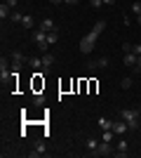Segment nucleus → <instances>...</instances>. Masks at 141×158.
I'll list each match as a JSON object with an SVG mask.
<instances>
[{
	"label": "nucleus",
	"mask_w": 141,
	"mask_h": 158,
	"mask_svg": "<svg viewBox=\"0 0 141 158\" xmlns=\"http://www.w3.org/2000/svg\"><path fill=\"white\" fill-rule=\"evenodd\" d=\"M139 109H122L120 113H118V118H122V120H127V127H129V132H134V130H139Z\"/></svg>",
	"instance_id": "nucleus-1"
},
{
	"label": "nucleus",
	"mask_w": 141,
	"mask_h": 158,
	"mask_svg": "<svg viewBox=\"0 0 141 158\" xmlns=\"http://www.w3.org/2000/svg\"><path fill=\"white\" fill-rule=\"evenodd\" d=\"M96 38H99V33H94V31H89L85 38H80V52H82V54H92Z\"/></svg>",
	"instance_id": "nucleus-2"
},
{
	"label": "nucleus",
	"mask_w": 141,
	"mask_h": 158,
	"mask_svg": "<svg viewBox=\"0 0 141 158\" xmlns=\"http://www.w3.org/2000/svg\"><path fill=\"white\" fill-rule=\"evenodd\" d=\"M115 149L111 146V142H99V146H96V151H92L89 156H113Z\"/></svg>",
	"instance_id": "nucleus-3"
},
{
	"label": "nucleus",
	"mask_w": 141,
	"mask_h": 158,
	"mask_svg": "<svg viewBox=\"0 0 141 158\" xmlns=\"http://www.w3.org/2000/svg\"><path fill=\"white\" fill-rule=\"evenodd\" d=\"M10 66H12V64H7V59H5V57L0 59V83H2V85H5L7 80H10V78L14 76V73L10 71Z\"/></svg>",
	"instance_id": "nucleus-4"
},
{
	"label": "nucleus",
	"mask_w": 141,
	"mask_h": 158,
	"mask_svg": "<svg viewBox=\"0 0 141 158\" xmlns=\"http://www.w3.org/2000/svg\"><path fill=\"white\" fill-rule=\"evenodd\" d=\"M21 59H24L21 50H14L12 57H10V64H12V71H14V73H19V69H21Z\"/></svg>",
	"instance_id": "nucleus-5"
},
{
	"label": "nucleus",
	"mask_w": 141,
	"mask_h": 158,
	"mask_svg": "<svg viewBox=\"0 0 141 158\" xmlns=\"http://www.w3.org/2000/svg\"><path fill=\"white\" fill-rule=\"evenodd\" d=\"M111 130L120 137V135H125V132H129V127H127V120H122V118H118V120H113V127Z\"/></svg>",
	"instance_id": "nucleus-6"
},
{
	"label": "nucleus",
	"mask_w": 141,
	"mask_h": 158,
	"mask_svg": "<svg viewBox=\"0 0 141 158\" xmlns=\"http://www.w3.org/2000/svg\"><path fill=\"white\" fill-rule=\"evenodd\" d=\"M52 66H54V54L52 52H45V54H42V73L47 76V73L52 71Z\"/></svg>",
	"instance_id": "nucleus-7"
},
{
	"label": "nucleus",
	"mask_w": 141,
	"mask_h": 158,
	"mask_svg": "<svg viewBox=\"0 0 141 158\" xmlns=\"http://www.w3.org/2000/svg\"><path fill=\"white\" fill-rule=\"evenodd\" d=\"M127 149H129V144L125 142V139H120V142H118V149H115V153H113V156L125 158V156H127Z\"/></svg>",
	"instance_id": "nucleus-8"
},
{
	"label": "nucleus",
	"mask_w": 141,
	"mask_h": 158,
	"mask_svg": "<svg viewBox=\"0 0 141 158\" xmlns=\"http://www.w3.org/2000/svg\"><path fill=\"white\" fill-rule=\"evenodd\" d=\"M136 59H139V57H136L134 52H127L125 57H122V64L127 66V69H134V66H136Z\"/></svg>",
	"instance_id": "nucleus-9"
},
{
	"label": "nucleus",
	"mask_w": 141,
	"mask_h": 158,
	"mask_svg": "<svg viewBox=\"0 0 141 158\" xmlns=\"http://www.w3.org/2000/svg\"><path fill=\"white\" fill-rule=\"evenodd\" d=\"M31 40H33L35 45H40V43H45V40H47V33H45V31H40V28H35L33 35H31Z\"/></svg>",
	"instance_id": "nucleus-10"
},
{
	"label": "nucleus",
	"mask_w": 141,
	"mask_h": 158,
	"mask_svg": "<svg viewBox=\"0 0 141 158\" xmlns=\"http://www.w3.org/2000/svg\"><path fill=\"white\" fill-rule=\"evenodd\" d=\"M28 156L31 158H38V156H45V144H42V142H38V144L33 146V151L28 153Z\"/></svg>",
	"instance_id": "nucleus-11"
},
{
	"label": "nucleus",
	"mask_w": 141,
	"mask_h": 158,
	"mask_svg": "<svg viewBox=\"0 0 141 158\" xmlns=\"http://www.w3.org/2000/svg\"><path fill=\"white\" fill-rule=\"evenodd\" d=\"M12 7L7 5V2H2V5H0V19H10V17H12Z\"/></svg>",
	"instance_id": "nucleus-12"
},
{
	"label": "nucleus",
	"mask_w": 141,
	"mask_h": 158,
	"mask_svg": "<svg viewBox=\"0 0 141 158\" xmlns=\"http://www.w3.org/2000/svg\"><path fill=\"white\" fill-rule=\"evenodd\" d=\"M38 28H40V31H45V33H49V31H54L57 26H54V21H52V19H42Z\"/></svg>",
	"instance_id": "nucleus-13"
},
{
	"label": "nucleus",
	"mask_w": 141,
	"mask_h": 158,
	"mask_svg": "<svg viewBox=\"0 0 141 158\" xmlns=\"http://www.w3.org/2000/svg\"><path fill=\"white\" fill-rule=\"evenodd\" d=\"M85 146H87V151H96V146H99V139L96 137H87V142H85Z\"/></svg>",
	"instance_id": "nucleus-14"
},
{
	"label": "nucleus",
	"mask_w": 141,
	"mask_h": 158,
	"mask_svg": "<svg viewBox=\"0 0 141 158\" xmlns=\"http://www.w3.org/2000/svg\"><path fill=\"white\" fill-rule=\"evenodd\" d=\"M113 127V120L111 118H99V130L104 132V130H111Z\"/></svg>",
	"instance_id": "nucleus-15"
},
{
	"label": "nucleus",
	"mask_w": 141,
	"mask_h": 158,
	"mask_svg": "<svg viewBox=\"0 0 141 158\" xmlns=\"http://www.w3.org/2000/svg\"><path fill=\"white\" fill-rule=\"evenodd\" d=\"M21 24H24V28H33V26H35V19L31 17V14H24V19H21Z\"/></svg>",
	"instance_id": "nucleus-16"
},
{
	"label": "nucleus",
	"mask_w": 141,
	"mask_h": 158,
	"mask_svg": "<svg viewBox=\"0 0 141 158\" xmlns=\"http://www.w3.org/2000/svg\"><path fill=\"white\" fill-rule=\"evenodd\" d=\"M28 64L33 66L35 71H40V69H42V57H31V59H28Z\"/></svg>",
	"instance_id": "nucleus-17"
},
{
	"label": "nucleus",
	"mask_w": 141,
	"mask_h": 158,
	"mask_svg": "<svg viewBox=\"0 0 141 158\" xmlns=\"http://www.w3.org/2000/svg\"><path fill=\"white\" fill-rule=\"evenodd\" d=\"M57 40H59V28H54V31L47 33V43H49V45H54Z\"/></svg>",
	"instance_id": "nucleus-18"
},
{
	"label": "nucleus",
	"mask_w": 141,
	"mask_h": 158,
	"mask_svg": "<svg viewBox=\"0 0 141 158\" xmlns=\"http://www.w3.org/2000/svg\"><path fill=\"white\" fill-rule=\"evenodd\" d=\"M113 139H115L113 130H104V132H101V142H113Z\"/></svg>",
	"instance_id": "nucleus-19"
},
{
	"label": "nucleus",
	"mask_w": 141,
	"mask_h": 158,
	"mask_svg": "<svg viewBox=\"0 0 141 158\" xmlns=\"http://www.w3.org/2000/svg\"><path fill=\"white\" fill-rule=\"evenodd\" d=\"M104 28H106V21H104V19H99L96 24H94V28H92V31H94V33H99V35H101V33H104Z\"/></svg>",
	"instance_id": "nucleus-20"
},
{
	"label": "nucleus",
	"mask_w": 141,
	"mask_h": 158,
	"mask_svg": "<svg viewBox=\"0 0 141 158\" xmlns=\"http://www.w3.org/2000/svg\"><path fill=\"white\" fill-rule=\"evenodd\" d=\"M33 104H35V106H42V104H45V94H42V92H38V94L33 97Z\"/></svg>",
	"instance_id": "nucleus-21"
},
{
	"label": "nucleus",
	"mask_w": 141,
	"mask_h": 158,
	"mask_svg": "<svg viewBox=\"0 0 141 158\" xmlns=\"http://www.w3.org/2000/svg\"><path fill=\"white\" fill-rule=\"evenodd\" d=\"M132 85H134V80H132V78H122V83H120V87H122V90H129Z\"/></svg>",
	"instance_id": "nucleus-22"
},
{
	"label": "nucleus",
	"mask_w": 141,
	"mask_h": 158,
	"mask_svg": "<svg viewBox=\"0 0 141 158\" xmlns=\"http://www.w3.org/2000/svg\"><path fill=\"white\" fill-rule=\"evenodd\" d=\"M10 19H12V21H17V24H21V19H24V14H19V12H17V10H14Z\"/></svg>",
	"instance_id": "nucleus-23"
},
{
	"label": "nucleus",
	"mask_w": 141,
	"mask_h": 158,
	"mask_svg": "<svg viewBox=\"0 0 141 158\" xmlns=\"http://www.w3.org/2000/svg\"><path fill=\"white\" fill-rule=\"evenodd\" d=\"M96 69H99L96 59H89V61H87V71H96Z\"/></svg>",
	"instance_id": "nucleus-24"
},
{
	"label": "nucleus",
	"mask_w": 141,
	"mask_h": 158,
	"mask_svg": "<svg viewBox=\"0 0 141 158\" xmlns=\"http://www.w3.org/2000/svg\"><path fill=\"white\" fill-rule=\"evenodd\" d=\"M132 12H134L136 17H139V14H141V0H136L134 5H132Z\"/></svg>",
	"instance_id": "nucleus-25"
},
{
	"label": "nucleus",
	"mask_w": 141,
	"mask_h": 158,
	"mask_svg": "<svg viewBox=\"0 0 141 158\" xmlns=\"http://www.w3.org/2000/svg\"><path fill=\"white\" fill-rule=\"evenodd\" d=\"M96 64H99V69H106V66L111 64V61H108L106 57H101V59H96Z\"/></svg>",
	"instance_id": "nucleus-26"
},
{
	"label": "nucleus",
	"mask_w": 141,
	"mask_h": 158,
	"mask_svg": "<svg viewBox=\"0 0 141 158\" xmlns=\"http://www.w3.org/2000/svg\"><path fill=\"white\" fill-rule=\"evenodd\" d=\"M132 52L139 57V54H141V43H132Z\"/></svg>",
	"instance_id": "nucleus-27"
},
{
	"label": "nucleus",
	"mask_w": 141,
	"mask_h": 158,
	"mask_svg": "<svg viewBox=\"0 0 141 158\" xmlns=\"http://www.w3.org/2000/svg\"><path fill=\"white\" fill-rule=\"evenodd\" d=\"M101 5H104V0H89V7H94V10H99Z\"/></svg>",
	"instance_id": "nucleus-28"
},
{
	"label": "nucleus",
	"mask_w": 141,
	"mask_h": 158,
	"mask_svg": "<svg viewBox=\"0 0 141 158\" xmlns=\"http://www.w3.org/2000/svg\"><path fill=\"white\" fill-rule=\"evenodd\" d=\"M5 2L12 7V10H17V5H19V0H5Z\"/></svg>",
	"instance_id": "nucleus-29"
},
{
	"label": "nucleus",
	"mask_w": 141,
	"mask_h": 158,
	"mask_svg": "<svg viewBox=\"0 0 141 158\" xmlns=\"http://www.w3.org/2000/svg\"><path fill=\"white\" fill-rule=\"evenodd\" d=\"M122 52H125V54L132 52V43H125V45H122Z\"/></svg>",
	"instance_id": "nucleus-30"
},
{
	"label": "nucleus",
	"mask_w": 141,
	"mask_h": 158,
	"mask_svg": "<svg viewBox=\"0 0 141 158\" xmlns=\"http://www.w3.org/2000/svg\"><path fill=\"white\" fill-rule=\"evenodd\" d=\"M64 2H66V5H78L80 0H64Z\"/></svg>",
	"instance_id": "nucleus-31"
},
{
	"label": "nucleus",
	"mask_w": 141,
	"mask_h": 158,
	"mask_svg": "<svg viewBox=\"0 0 141 158\" xmlns=\"http://www.w3.org/2000/svg\"><path fill=\"white\" fill-rule=\"evenodd\" d=\"M118 0H104V5H115Z\"/></svg>",
	"instance_id": "nucleus-32"
},
{
	"label": "nucleus",
	"mask_w": 141,
	"mask_h": 158,
	"mask_svg": "<svg viewBox=\"0 0 141 158\" xmlns=\"http://www.w3.org/2000/svg\"><path fill=\"white\" fill-rule=\"evenodd\" d=\"M136 69L141 71V54H139V59H136Z\"/></svg>",
	"instance_id": "nucleus-33"
},
{
	"label": "nucleus",
	"mask_w": 141,
	"mask_h": 158,
	"mask_svg": "<svg viewBox=\"0 0 141 158\" xmlns=\"http://www.w3.org/2000/svg\"><path fill=\"white\" fill-rule=\"evenodd\" d=\"M49 2H52V5H59V2H64V0H49Z\"/></svg>",
	"instance_id": "nucleus-34"
},
{
	"label": "nucleus",
	"mask_w": 141,
	"mask_h": 158,
	"mask_svg": "<svg viewBox=\"0 0 141 158\" xmlns=\"http://www.w3.org/2000/svg\"><path fill=\"white\" fill-rule=\"evenodd\" d=\"M136 24H139V26H141V14H139V17H136Z\"/></svg>",
	"instance_id": "nucleus-35"
},
{
	"label": "nucleus",
	"mask_w": 141,
	"mask_h": 158,
	"mask_svg": "<svg viewBox=\"0 0 141 158\" xmlns=\"http://www.w3.org/2000/svg\"><path fill=\"white\" fill-rule=\"evenodd\" d=\"M139 111H141V104H139Z\"/></svg>",
	"instance_id": "nucleus-36"
}]
</instances>
